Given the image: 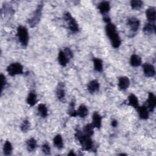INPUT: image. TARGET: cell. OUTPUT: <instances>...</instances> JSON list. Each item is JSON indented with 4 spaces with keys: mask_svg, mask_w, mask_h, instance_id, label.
<instances>
[{
    "mask_svg": "<svg viewBox=\"0 0 156 156\" xmlns=\"http://www.w3.org/2000/svg\"><path fill=\"white\" fill-rule=\"evenodd\" d=\"M68 113L69 115L71 117H76V110L74 109V102L72 101L69 105V107L68 111Z\"/></svg>",
    "mask_w": 156,
    "mask_h": 156,
    "instance_id": "cell-31",
    "label": "cell"
},
{
    "mask_svg": "<svg viewBox=\"0 0 156 156\" xmlns=\"http://www.w3.org/2000/svg\"><path fill=\"white\" fill-rule=\"evenodd\" d=\"M69 59L65 55L63 51H60L58 55V61L59 64L62 66H65L69 62Z\"/></svg>",
    "mask_w": 156,
    "mask_h": 156,
    "instance_id": "cell-18",
    "label": "cell"
},
{
    "mask_svg": "<svg viewBox=\"0 0 156 156\" xmlns=\"http://www.w3.org/2000/svg\"><path fill=\"white\" fill-rule=\"evenodd\" d=\"M111 126L113 127H116L118 126V121L116 119H113L111 122Z\"/></svg>",
    "mask_w": 156,
    "mask_h": 156,
    "instance_id": "cell-35",
    "label": "cell"
},
{
    "mask_svg": "<svg viewBox=\"0 0 156 156\" xmlns=\"http://www.w3.org/2000/svg\"><path fill=\"white\" fill-rule=\"evenodd\" d=\"M37 146V141L35 138H31L27 140L26 141V147L29 152H33L35 150Z\"/></svg>",
    "mask_w": 156,
    "mask_h": 156,
    "instance_id": "cell-21",
    "label": "cell"
},
{
    "mask_svg": "<svg viewBox=\"0 0 156 156\" xmlns=\"http://www.w3.org/2000/svg\"><path fill=\"white\" fill-rule=\"evenodd\" d=\"M26 101L30 106H34L37 101L36 94L34 92H30L27 96Z\"/></svg>",
    "mask_w": 156,
    "mask_h": 156,
    "instance_id": "cell-25",
    "label": "cell"
},
{
    "mask_svg": "<svg viewBox=\"0 0 156 156\" xmlns=\"http://www.w3.org/2000/svg\"><path fill=\"white\" fill-rule=\"evenodd\" d=\"M37 111L38 114L42 118H45L48 116V108L45 104H40L37 107Z\"/></svg>",
    "mask_w": 156,
    "mask_h": 156,
    "instance_id": "cell-24",
    "label": "cell"
},
{
    "mask_svg": "<svg viewBox=\"0 0 156 156\" xmlns=\"http://www.w3.org/2000/svg\"><path fill=\"white\" fill-rule=\"evenodd\" d=\"M43 3H40L38 5L37 9H35V12H34L32 17L29 19L28 23L30 27H35L38 23L40 22L41 15H42V9H43Z\"/></svg>",
    "mask_w": 156,
    "mask_h": 156,
    "instance_id": "cell-4",
    "label": "cell"
},
{
    "mask_svg": "<svg viewBox=\"0 0 156 156\" xmlns=\"http://www.w3.org/2000/svg\"><path fill=\"white\" fill-rule=\"evenodd\" d=\"M131 7L134 10H139L143 5V2L139 0H132L130 2Z\"/></svg>",
    "mask_w": 156,
    "mask_h": 156,
    "instance_id": "cell-29",
    "label": "cell"
},
{
    "mask_svg": "<svg viewBox=\"0 0 156 156\" xmlns=\"http://www.w3.org/2000/svg\"><path fill=\"white\" fill-rule=\"evenodd\" d=\"M76 116H79L80 118H85L88 114V109L87 106L83 104L80 105L78 109L76 110Z\"/></svg>",
    "mask_w": 156,
    "mask_h": 156,
    "instance_id": "cell-15",
    "label": "cell"
},
{
    "mask_svg": "<svg viewBox=\"0 0 156 156\" xmlns=\"http://www.w3.org/2000/svg\"><path fill=\"white\" fill-rule=\"evenodd\" d=\"M13 150L12 145L9 141H6L3 146V153L5 155H10L12 154Z\"/></svg>",
    "mask_w": 156,
    "mask_h": 156,
    "instance_id": "cell-26",
    "label": "cell"
},
{
    "mask_svg": "<svg viewBox=\"0 0 156 156\" xmlns=\"http://www.w3.org/2000/svg\"><path fill=\"white\" fill-rule=\"evenodd\" d=\"M56 97L60 101L64 102L65 98V91L64 89V85L63 83L60 82L58 84L56 90Z\"/></svg>",
    "mask_w": 156,
    "mask_h": 156,
    "instance_id": "cell-10",
    "label": "cell"
},
{
    "mask_svg": "<svg viewBox=\"0 0 156 156\" xmlns=\"http://www.w3.org/2000/svg\"><path fill=\"white\" fill-rule=\"evenodd\" d=\"M94 128L100 129L102 124V118L101 115L96 112H95L92 116V123Z\"/></svg>",
    "mask_w": 156,
    "mask_h": 156,
    "instance_id": "cell-13",
    "label": "cell"
},
{
    "mask_svg": "<svg viewBox=\"0 0 156 156\" xmlns=\"http://www.w3.org/2000/svg\"><path fill=\"white\" fill-rule=\"evenodd\" d=\"M7 71L9 75L11 76L22 74L23 73V66L20 63H12L7 66Z\"/></svg>",
    "mask_w": 156,
    "mask_h": 156,
    "instance_id": "cell-6",
    "label": "cell"
},
{
    "mask_svg": "<svg viewBox=\"0 0 156 156\" xmlns=\"http://www.w3.org/2000/svg\"><path fill=\"white\" fill-rule=\"evenodd\" d=\"M41 151L46 155H50L51 154V148L49 147V145L47 143H45V144L42 145Z\"/></svg>",
    "mask_w": 156,
    "mask_h": 156,
    "instance_id": "cell-32",
    "label": "cell"
},
{
    "mask_svg": "<svg viewBox=\"0 0 156 156\" xmlns=\"http://www.w3.org/2000/svg\"><path fill=\"white\" fill-rule=\"evenodd\" d=\"M63 52H65V55H66V57H68V58L69 60H70L71 58H73V54L71 50L69 48H65L64 49V50H63Z\"/></svg>",
    "mask_w": 156,
    "mask_h": 156,
    "instance_id": "cell-33",
    "label": "cell"
},
{
    "mask_svg": "<svg viewBox=\"0 0 156 156\" xmlns=\"http://www.w3.org/2000/svg\"><path fill=\"white\" fill-rule=\"evenodd\" d=\"M130 85V80L126 76H122L118 79V87L121 90H127Z\"/></svg>",
    "mask_w": 156,
    "mask_h": 156,
    "instance_id": "cell-11",
    "label": "cell"
},
{
    "mask_svg": "<svg viewBox=\"0 0 156 156\" xmlns=\"http://www.w3.org/2000/svg\"><path fill=\"white\" fill-rule=\"evenodd\" d=\"M139 116L142 119H147L149 118V110L145 105L138 107L137 108Z\"/></svg>",
    "mask_w": 156,
    "mask_h": 156,
    "instance_id": "cell-17",
    "label": "cell"
},
{
    "mask_svg": "<svg viewBox=\"0 0 156 156\" xmlns=\"http://www.w3.org/2000/svg\"><path fill=\"white\" fill-rule=\"evenodd\" d=\"M127 24L132 32H135L138 30V28H139L140 24V22L138 18H135V17H132L127 20Z\"/></svg>",
    "mask_w": 156,
    "mask_h": 156,
    "instance_id": "cell-8",
    "label": "cell"
},
{
    "mask_svg": "<svg viewBox=\"0 0 156 156\" xmlns=\"http://www.w3.org/2000/svg\"><path fill=\"white\" fill-rule=\"evenodd\" d=\"M87 88L88 91L91 94L98 92L99 90V83L98 81L96 80H93L90 81L88 84Z\"/></svg>",
    "mask_w": 156,
    "mask_h": 156,
    "instance_id": "cell-14",
    "label": "cell"
},
{
    "mask_svg": "<svg viewBox=\"0 0 156 156\" xmlns=\"http://www.w3.org/2000/svg\"><path fill=\"white\" fill-rule=\"evenodd\" d=\"M143 73L145 76L148 77H154L155 74V67L148 63H145L143 65Z\"/></svg>",
    "mask_w": 156,
    "mask_h": 156,
    "instance_id": "cell-7",
    "label": "cell"
},
{
    "mask_svg": "<svg viewBox=\"0 0 156 156\" xmlns=\"http://www.w3.org/2000/svg\"><path fill=\"white\" fill-rule=\"evenodd\" d=\"M63 18L68 24L69 29L73 33H76L79 31V25L76 20L72 16L71 13L68 12L64 13Z\"/></svg>",
    "mask_w": 156,
    "mask_h": 156,
    "instance_id": "cell-5",
    "label": "cell"
},
{
    "mask_svg": "<svg viewBox=\"0 0 156 156\" xmlns=\"http://www.w3.org/2000/svg\"><path fill=\"white\" fill-rule=\"evenodd\" d=\"M75 136L81 145L83 150L92 152L96 151L94 149V144L90 136L86 135L83 132L77 130L75 134Z\"/></svg>",
    "mask_w": 156,
    "mask_h": 156,
    "instance_id": "cell-2",
    "label": "cell"
},
{
    "mask_svg": "<svg viewBox=\"0 0 156 156\" xmlns=\"http://www.w3.org/2000/svg\"><path fill=\"white\" fill-rule=\"evenodd\" d=\"M94 68L98 72H101L103 68V65L102 60L99 58H94L93 59Z\"/></svg>",
    "mask_w": 156,
    "mask_h": 156,
    "instance_id": "cell-27",
    "label": "cell"
},
{
    "mask_svg": "<svg viewBox=\"0 0 156 156\" xmlns=\"http://www.w3.org/2000/svg\"><path fill=\"white\" fill-rule=\"evenodd\" d=\"M94 127L92 124H87L86 126H85L83 132L85 133L86 135L88 136H92L94 133Z\"/></svg>",
    "mask_w": 156,
    "mask_h": 156,
    "instance_id": "cell-28",
    "label": "cell"
},
{
    "mask_svg": "<svg viewBox=\"0 0 156 156\" xmlns=\"http://www.w3.org/2000/svg\"><path fill=\"white\" fill-rule=\"evenodd\" d=\"M146 15L149 22L155 23L156 19V11L154 7H149L146 11Z\"/></svg>",
    "mask_w": 156,
    "mask_h": 156,
    "instance_id": "cell-12",
    "label": "cell"
},
{
    "mask_svg": "<svg viewBox=\"0 0 156 156\" xmlns=\"http://www.w3.org/2000/svg\"><path fill=\"white\" fill-rule=\"evenodd\" d=\"M16 35L19 42L23 47H26L29 42V34L27 29L23 26H19L17 28Z\"/></svg>",
    "mask_w": 156,
    "mask_h": 156,
    "instance_id": "cell-3",
    "label": "cell"
},
{
    "mask_svg": "<svg viewBox=\"0 0 156 156\" xmlns=\"http://www.w3.org/2000/svg\"><path fill=\"white\" fill-rule=\"evenodd\" d=\"M130 63L133 67H138L141 64V58L136 54H133L130 58Z\"/></svg>",
    "mask_w": 156,
    "mask_h": 156,
    "instance_id": "cell-20",
    "label": "cell"
},
{
    "mask_svg": "<svg viewBox=\"0 0 156 156\" xmlns=\"http://www.w3.org/2000/svg\"><path fill=\"white\" fill-rule=\"evenodd\" d=\"M98 9L101 13L102 15H106L110 9V4L108 1H102L98 5Z\"/></svg>",
    "mask_w": 156,
    "mask_h": 156,
    "instance_id": "cell-16",
    "label": "cell"
},
{
    "mask_svg": "<svg viewBox=\"0 0 156 156\" xmlns=\"http://www.w3.org/2000/svg\"><path fill=\"white\" fill-rule=\"evenodd\" d=\"M68 155H76V154H75L73 151H71L68 154Z\"/></svg>",
    "mask_w": 156,
    "mask_h": 156,
    "instance_id": "cell-36",
    "label": "cell"
},
{
    "mask_svg": "<svg viewBox=\"0 0 156 156\" xmlns=\"http://www.w3.org/2000/svg\"><path fill=\"white\" fill-rule=\"evenodd\" d=\"M1 92H2L7 84V81H6L5 77L2 74H1Z\"/></svg>",
    "mask_w": 156,
    "mask_h": 156,
    "instance_id": "cell-34",
    "label": "cell"
},
{
    "mask_svg": "<svg viewBox=\"0 0 156 156\" xmlns=\"http://www.w3.org/2000/svg\"><path fill=\"white\" fill-rule=\"evenodd\" d=\"M155 23L148 22L145 24L143 27V32L146 34H151L155 32Z\"/></svg>",
    "mask_w": 156,
    "mask_h": 156,
    "instance_id": "cell-19",
    "label": "cell"
},
{
    "mask_svg": "<svg viewBox=\"0 0 156 156\" xmlns=\"http://www.w3.org/2000/svg\"><path fill=\"white\" fill-rule=\"evenodd\" d=\"M21 130L23 132H27L30 129V122L27 119H25L22 122L20 126Z\"/></svg>",
    "mask_w": 156,
    "mask_h": 156,
    "instance_id": "cell-30",
    "label": "cell"
},
{
    "mask_svg": "<svg viewBox=\"0 0 156 156\" xmlns=\"http://www.w3.org/2000/svg\"><path fill=\"white\" fill-rule=\"evenodd\" d=\"M129 105L135 108H137L138 106V99L137 97L133 94H131L128 97Z\"/></svg>",
    "mask_w": 156,
    "mask_h": 156,
    "instance_id": "cell-22",
    "label": "cell"
},
{
    "mask_svg": "<svg viewBox=\"0 0 156 156\" xmlns=\"http://www.w3.org/2000/svg\"><path fill=\"white\" fill-rule=\"evenodd\" d=\"M105 32L110 40L112 46L114 48H118L121 45V41L116 31V26L111 22L107 23L105 26Z\"/></svg>",
    "mask_w": 156,
    "mask_h": 156,
    "instance_id": "cell-1",
    "label": "cell"
},
{
    "mask_svg": "<svg viewBox=\"0 0 156 156\" xmlns=\"http://www.w3.org/2000/svg\"><path fill=\"white\" fill-rule=\"evenodd\" d=\"M147 104L146 106L150 112H153L156 106V98L154 93H149L148 94V98L147 100Z\"/></svg>",
    "mask_w": 156,
    "mask_h": 156,
    "instance_id": "cell-9",
    "label": "cell"
},
{
    "mask_svg": "<svg viewBox=\"0 0 156 156\" xmlns=\"http://www.w3.org/2000/svg\"><path fill=\"white\" fill-rule=\"evenodd\" d=\"M53 143L54 146L58 149H61L63 147V142L62 136L59 134L55 136L53 139Z\"/></svg>",
    "mask_w": 156,
    "mask_h": 156,
    "instance_id": "cell-23",
    "label": "cell"
}]
</instances>
